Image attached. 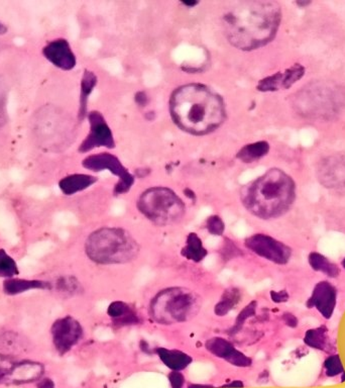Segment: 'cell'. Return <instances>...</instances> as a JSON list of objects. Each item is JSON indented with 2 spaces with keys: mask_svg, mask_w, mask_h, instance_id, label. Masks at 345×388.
<instances>
[{
  "mask_svg": "<svg viewBox=\"0 0 345 388\" xmlns=\"http://www.w3.org/2000/svg\"><path fill=\"white\" fill-rule=\"evenodd\" d=\"M281 19V8L274 1L239 2L221 17L229 42L246 51L270 43L278 32Z\"/></svg>",
  "mask_w": 345,
  "mask_h": 388,
  "instance_id": "cell-1",
  "label": "cell"
},
{
  "mask_svg": "<svg viewBox=\"0 0 345 388\" xmlns=\"http://www.w3.org/2000/svg\"><path fill=\"white\" fill-rule=\"evenodd\" d=\"M172 117L177 125L194 135L216 130L226 119L224 101L217 93L201 84L179 87L171 97Z\"/></svg>",
  "mask_w": 345,
  "mask_h": 388,
  "instance_id": "cell-2",
  "label": "cell"
},
{
  "mask_svg": "<svg viewBox=\"0 0 345 388\" xmlns=\"http://www.w3.org/2000/svg\"><path fill=\"white\" fill-rule=\"evenodd\" d=\"M295 196L294 181L283 170L274 168L244 187L241 202L255 217L270 220L287 213Z\"/></svg>",
  "mask_w": 345,
  "mask_h": 388,
  "instance_id": "cell-3",
  "label": "cell"
},
{
  "mask_svg": "<svg viewBox=\"0 0 345 388\" xmlns=\"http://www.w3.org/2000/svg\"><path fill=\"white\" fill-rule=\"evenodd\" d=\"M137 251L135 240L121 229H100L91 234L86 243L87 255L91 260L106 265L132 262L137 259Z\"/></svg>",
  "mask_w": 345,
  "mask_h": 388,
  "instance_id": "cell-4",
  "label": "cell"
},
{
  "mask_svg": "<svg viewBox=\"0 0 345 388\" xmlns=\"http://www.w3.org/2000/svg\"><path fill=\"white\" fill-rule=\"evenodd\" d=\"M137 206L143 215L159 226L177 224L185 215L183 200L165 187L148 189L141 194Z\"/></svg>",
  "mask_w": 345,
  "mask_h": 388,
  "instance_id": "cell-5",
  "label": "cell"
},
{
  "mask_svg": "<svg viewBox=\"0 0 345 388\" xmlns=\"http://www.w3.org/2000/svg\"><path fill=\"white\" fill-rule=\"evenodd\" d=\"M196 307H198V300L189 291H171L159 298L155 304V313L158 311V316L170 318L172 320H185L190 316L193 315Z\"/></svg>",
  "mask_w": 345,
  "mask_h": 388,
  "instance_id": "cell-6",
  "label": "cell"
},
{
  "mask_svg": "<svg viewBox=\"0 0 345 388\" xmlns=\"http://www.w3.org/2000/svg\"><path fill=\"white\" fill-rule=\"evenodd\" d=\"M83 166L91 171H101L108 169L111 173L119 177V182L115 185V193L119 195L128 193L135 182V178L121 162L108 153H100V154L91 155L83 161Z\"/></svg>",
  "mask_w": 345,
  "mask_h": 388,
  "instance_id": "cell-7",
  "label": "cell"
},
{
  "mask_svg": "<svg viewBox=\"0 0 345 388\" xmlns=\"http://www.w3.org/2000/svg\"><path fill=\"white\" fill-rule=\"evenodd\" d=\"M246 246L255 254L274 263L286 264L291 258V249L268 235H253L246 240Z\"/></svg>",
  "mask_w": 345,
  "mask_h": 388,
  "instance_id": "cell-8",
  "label": "cell"
},
{
  "mask_svg": "<svg viewBox=\"0 0 345 388\" xmlns=\"http://www.w3.org/2000/svg\"><path fill=\"white\" fill-rule=\"evenodd\" d=\"M51 333L55 348L61 355H64L80 341L83 330L77 320L65 317L54 322Z\"/></svg>",
  "mask_w": 345,
  "mask_h": 388,
  "instance_id": "cell-9",
  "label": "cell"
},
{
  "mask_svg": "<svg viewBox=\"0 0 345 388\" xmlns=\"http://www.w3.org/2000/svg\"><path fill=\"white\" fill-rule=\"evenodd\" d=\"M88 119L90 130L87 138L81 144L79 151L86 153L98 147L115 148L112 133L101 113L92 111L89 113Z\"/></svg>",
  "mask_w": 345,
  "mask_h": 388,
  "instance_id": "cell-10",
  "label": "cell"
},
{
  "mask_svg": "<svg viewBox=\"0 0 345 388\" xmlns=\"http://www.w3.org/2000/svg\"><path fill=\"white\" fill-rule=\"evenodd\" d=\"M318 180L327 188L345 187V154H333L325 157L317 167Z\"/></svg>",
  "mask_w": 345,
  "mask_h": 388,
  "instance_id": "cell-11",
  "label": "cell"
},
{
  "mask_svg": "<svg viewBox=\"0 0 345 388\" xmlns=\"http://www.w3.org/2000/svg\"><path fill=\"white\" fill-rule=\"evenodd\" d=\"M336 298L337 292L335 287L328 281H321L314 287L313 293L307 302V307L309 309L315 307L325 319H331L335 309Z\"/></svg>",
  "mask_w": 345,
  "mask_h": 388,
  "instance_id": "cell-12",
  "label": "cell"
},
{
  "mask_svg": "<svg viewBox=\"0 0 345 388\" xmlns=\"http://www.w3.org/2000/svg\"><path fill=\"white\" fill-rule=\"evenodd\" d=\"M305 67L301 64L293 65L285 71L278 72L274 75L268 76L265 79L261 80L257 89L261 91H278L282 89H289L297 81L304 76Z\"/></svg>",
  "mask_w": 345,
  "mask_h": 388,
  "instance_id": "cell-13",
  "label": "cell"
},
{
  "mask_svg": "<svg viewBox=\"0 0 345 388\" xmlns=\"http://www.w3.org/2000/svg\"><path fill=\"white\" fill-rule=\"evenodd\" d=\"M43 56L62 70H71L75 67L76 57L70 47L69 43L64 39L51 41L43 50Z\"/></svg>",
  "mask_w": 345,
  "mask_h": 388,
  "instance_id": "cell-14",
  "label": "cell"
},
{
  "mask_svg": "<svg viewBox=\"0 0 345 388\" xmlns=\"http://www.w3.org/2000/svg\"><path fill=\"white\" fill-rule=\"evenodd\" d=\"M206 347L213 355L224 359L233 365L239 366V367H248L252 364V360L248 357L237 350L226 340L220 339V338L209 340L206 343Z\"/></svg>",
  "mask_w": 345,
  "mask_h": 388,
  "instance_id": "cell-15",
  "label": "cell"
},
{
  "mask_svg": "<svg viewBox=\"0 0 345 388\" xmlns=\"http://www.w3.org/2000/svg\"><path fill=\"white\" fill-rule=\"evenodd\" d=\"M43 374V366L38 362H17L10 385H23L38 380Z\"/></svg>",
  "mask_w": 345,
  "mask_h": 388,
  "instance_id": "cell-16",
  "label": "cell"
},
{
  "mask_svg": "<svg viewBox=\"0 0 345 388\" xmlns=\"http://www.w3.org/2000/svg\"><path fill=\"white\" fill-rule=\"evenodd\" d=\"M51 283L43 280H28V279L10 278L3 282V291L8 295L23 293L32 289H50Z\"/></svg>",
  "mask_w": 345,
  "mask_h": 388,
  "instance_id": "cell-17",
  "label": "cell"
},
{
  "mask_svg": "<svg viewBox=\"0 0 345 388\" xmlns=\"http://www.w3.org/2000/svg\"><path fill=\"white\" fill-rule=\"evenodd\" d=\"M96 182V177L87 174H73L63 178L59 183L61 191L66 195H72L88 188Z\"/></svg>",
  "mask_w": 345,
  "mask_h": 388,
  "instance_id": "cell-18",
  "label": "cell"
},
{
  "mask_svg": "<svg viewBox=\"0 0 345 388\" xmlns=\"http://www.w3.org/2000/svg\"><path fill=\"white\" fill-rule=\"evenodd\" d=\"M157 352L161 362L172 371H181L188 367L192 362L191 357L181 351L159 348Z\"/></svg>",
  "mask_w": 345,
  "mask_h": 388,
  "instance_id": "cell-19",
  "label": "cell"
},
{
  "mask_svg": "<svg viewBox=\"0 0 345 388\" xmlns=\"http://www.w3.org/2000/svg\"><path fill=\"white\" fill-rule=\"evenodd\" d=\"M304 342L312 348L325 351V352L331 351V338H329L328 330H327L326 327H319V328L307 331Z\"/></svg>",
  "mask_w": 345,
  "mask_h": 388,
  "instance_id": "cell-20",
  "label": "cell"
},
{
  "mask_svg": "<svg viewBox=\"0 0 345 388\" xmlns=\"http://www.w3.org/2000/svg\"><path fill=\"white\" fill-rule=\"evenodd\" d=\"M308 260H309V264L312 269L315 270V271L321 272V273L325 274V275L328 276V278H337L340 274V270L338 266L331 262L326 257L319 254V253H311L309 257H308Z\"/></svg>",
  "mask_w": 345,
  "mask_h": 388,
  "instance_id": "cell-21",
  "label": "cell"
},
{
  "mask_svg": "<svg viewBox=\"0 0 345 388\" xmlns=\"http://www.w3.org/2000/svg\"><path fill=\"white\" fill-rule=\"evenodd\" d=\"M270 151V145L265 141L244 146L237 154V158L244 163H253L265 157Z\"/></svg>",
  "mask_w": 345,
  "mask_h": 388,
  "instance_id": "cell-22",
  "label": "cell"
},
{
  "mask_svg": "<svg viewBox=\"0 0 345 388\" xmlns=\"http://www.w3.org/2000/svg\"><path fill=\"white\" fill-rule=\"evenodd\" d=\"M183 255L189 260L200 262L206 257L207 250L203 247L202 241L196 234L188 236L186 245L183 249Z\"/></svg>",
  "mask_w": 345,
  "mask_h": 388,
  "instance_id": "cell-23",
  "label": "cell"
},
{
  "mask_svg": "<svg viewBox=\"0 0 345 388\" xmlns=\"http://www.w3.org/2000/svg\"><path fill=\"white\" fill-rule=\"evenodd\" d=\"M96 84H97V78H96L95 74L86 70L83 74L82 82H81L80 119H83L86 113L87 100H88L90 93H92Z\"/></svg>",
  "mask_w": 345,
  "mask_h": 388,
  "instance_id": "cell-24",
  "label": "cell"
},
{
  "mask_svg": "<svg viewBox=\"0 0 345 388\" xmlns=\"http://www.w3.org/2000/svg\"><path fill=\"white\" fill-rule=\"evenodd\" d=\"M19 271L17 263L6 251L0 249V278H14Z\"/></svg>",
  "mask_w": 345,
  "mask_h": 388,
  "instance_id": "cell-25",
  "label": "cell"
},
{
  "mask_svg": "<svg viewBox=\"0 0 345 388\" xmlns=\"http://www.w3.org/2000/svg\"><path fill=\"white\" fill-rule=\"evenodd\" d=\"M17 362L19 361L14 360L12 357L0 355V385L1 383L10 385Z\"/></svg>",
  "mask_w": 345,
  "mask_h": 388,
  "instance_id": "cell-26",
  "label": "cell"
},
{
  "mask_svg": "<svg viewBox=\"0 0 345 388\" xmlns=\"http://www.w3.org/2000/svg\"><path fill=\"white\" fill-rule=\"evenodd\" d=\"M239 298V292H237V291H227L224 294V298L220 300L219 304L216 305V313L220 316L226 315V313H228V311H230L231 307H235Z\"/></svg>",
  "mask_w": 345,
  "mask_h": 388,
  "instance_id": "cell-27",
  "label": "cell"
},
{
  "mask_svg": "<svg viewBox=\"0 0 345 388\" xmlns=\"http://www.w3.org/2000/svg\"><path fill=\"white\" fill-rule=\"evenodd\" d=\"M325 372L328 377H335L339 374H344V366L338 355L328 357L324 362Z\"/></svg>",
  "mask_w": 345,
  "mask_h": 388,
  "instance_id": "cell-28",
  "label": "cell"
},
{
  "mask_svg": "<svg viewBox=\"0 0 345 388\" xmlns=\"http://www.w3.org/2000/svg\"><path fill=\"white\" fill-rule=\"evenodd\" d=\"M224 222L218 215H213L206 221V229L210 234L220 236L224 232Z\"/></svg>",
  "mask_w": 345,
  "mask_h": 388,
  "instance_id": "cell-29",
  "label": "cell"
},
{
  "mask_svg": "<svg viewBox=\"0 0 345 388\" xmlns=\"http://www.w3.org/2000/svg\"><path fill=\"white\" fill-rule=\"evenodd\" d=\"M6 90L0 81V128L6 123Z\"/></svg>",
  "mask_w": 345,
  "mask_h": 388,
  "instance_id": "cell-30",
  "label": "cell"
},
{
  "mask_svg": "<svg viewBox=\"0 0 345 388\" xmlns=\"http://www.w3.org/2000/svg\"><path fill=\"white\" fill-rule=\"evenodd\" d=\"M169 380L172 388H183L184 387L185 378L180 371H172L169 375Z\"/></svg>",
  "mask_w": 345,
  "mask_h": 388,
  "instance_id": "cell-31",
  "label": "cell"
},
{
  "mask_svg": "<svg viewBox=\"0 0 345 388\" xmlns=\"http://www.w3.org/2000/svg\"><path fill=\"white\" fill-rule=\"evenodd\" d=\"M288 293L286 291H273L272 292V298L274 302H287L288 300Z\"/></svg>",
  "mask_w": 345,
  "mask_h": 388,
  "instance_id": "cell-32",
  "label": "cell"
},
{
  "mask_svg": "<svg viewBox=\"0 0 345 388\" xmlns=\"http://www.w3.org/2000/svg\"><path fill=\"white\" fill-rule=\"evenodd\" d=\"M55 385L53 381L51 379L46 378L43 379V380L40 381V383L38 385V388H54Z\"/></svg>",
  "mask_w": 345,
  "mask_h": 388,
  "instance_id": "cell-33",
  "label": "cell"
},
{
  "mask_svg": "<svg viewBox=\"0 0 345 388\" xmlns=\"http://www.w3.org/2000/svg\"><path fill=\"white\" fill-rule=\"evenodd\" d=\"M288 320H286V322H287V324H289V326L291 327H296L297 326V319L296 318L294 317V316L293 315H287Z\"/></svg>",
  "mask_w": 345,
  "mask_h": 388,
  "instance_id": "cell-34",
  "label": "cell"
},
{
  "mask_svg": "<svg viewBox=\"0 0 345 388\" xmlns=\"http://www.w3.org/2000/svg\"><path fill=\"white\" fill-rule=\"evenodd\" d=\"M229 387V388H233V387H242V383L239 382V381H235V382L231 383V385H226V387Z\"/></svg>",
  "mask_w": 345,
  "mask_h": 388,
  "instance_id": "cell-35",
  "label": "cell"
},
{
  "mask_svg": "<svg viewBox=\"0 0 345 388\" xmlns=\"http://www.w3.org/2000/svg\"><path fill=\"white\" fill-rule=\"evenodd\" d=\"M6 32H8V28L0 21V35L6 34Z\"/></svg>",
  "mask_w": 345,
  "mask_h": 388,
  "instance_id": "cell-36",
  "label": "cell"
},
{
  "mask_svg": "<svg viewBox=\"0 0 345 388\" xmlns=\"http://www.w3.org/2000/svg\"><path fill=\"white\" fill-rule=\"evenodd\" d=\"M208 387H206V385H192V387H190L189 388H206Z\"/></svg>",
  "mask_w": 345,
  "mask_h": 388,
  "instance_id": "cell-37",
  "label": "cell"
},
{
  "mask_svg": "<svg viewBox=\"0 0 345 388\" xmlns=\"http://www.w3.org/2000/svg\"><path fill=\"white\" fill-rule=\"evenodd\" d=\"M310 2H297V4H298V6H307V4H309Z\"/></svg>",
  "mask_w": 345,
  "mask_h": 388,
  "instance_id": "cell-38",
  "label": "cell"
},
{
  "mask_svg": "<svg viewBox=\"0 0 345 388\" xmlns=\"http://www.w3.org/2000/svg\"><path fill=\"white\" fill-rule=\"evenodd\" d=\"M342 266H344V268L345 269V258L344 259V261H342Z\"/></svg>",
  "mask_w": 345,
  "mask_h": 388,
  "instance_id": "cell-39",
  "label": "cell"
}]
</instances>
